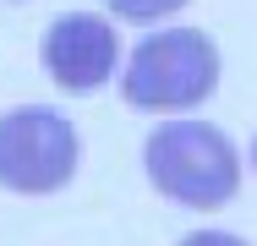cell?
Returning a JSON list of instances; mask_svg holds the SVG:
<instances>
[{
    "instance_id": "6da1fadb",
    "label": "cell",
    "mask_w": 257,
    "mask_h": 246,
    "mask_svg": "<svg viewBox=\"0 0 257 246\" xmlns=\"http://www.w3.org/2000/svg\"><path fill=\"white\" fill-rule=\"evenodd\" d=\"M143 164H148L154 192H164L181 208H197V213L224 208L241 186L235 143L208 120H164L143 148Z\"/></svg>"
},
{
    "instance_id": "7a4b0ae2",
    "label": "cell",
    "mask_w": 257,
    "mask_h": 246,
    "mask_svg": "<svg viewBox=\"0 0 257 246\" xmlns=\"http://www.w3.org/2000/svg\"><path fill=\"white\" fill-rule=\"evenodd\" d=\"M213 88H219V49L203 28L148 33L120 77V98L132 109H192Z\"/></svg>"
},
{
    "instance_id": "3957f363",
    "label": "cell",
    "mask_w": 257,
    "mask_h": 246,
    "mask_svg": "<svg viewBox=\"0 0 257 246\" xmlns=\"http://www.w3.org/2000/svg\"><path fill=\"white\" fill-rule=\"evenodd\" d=\"M77 159H82L77 126L60 109L22 104V109L0 115V186L6 192L22 197L60 192L77 175Z\"/></svg>"
},
{
    "instance_id": "277c9868",
    "label": "cell",
    "mask_w": 257,
    "mask_h": 246,
    "mask_svg": "<svg viewBox=\"0 0 257 246\" xmlns=\"http://www.w3.org/2000/svg\"><path fill=\"white\" fill-rule=\"evenodd\" d=\"M115 60H120V39H115L109 17H99V11H66L44 33V66H50L55 88L77 98L99 93L115 77Z\"/></svg>"
},
{
    "instance_id": "5b68a950",
    "label": "cell",
    "mask_w": 257,
    "mask_h": 246,
    "mask_svg": "<svg viewBox=\"0 0 257 246\" xmlns=\"http://www.w3.org/2000/svg\"><path fill=\"white\" fill-rule=\"evenodd\" d=\"M181 6L186 0H109V17H120V22H159V17H170Z\"/></svg>"
},
{
    "instance_id": "8992f818",
    "label": "cell",
    "mask_w": 257,
    "mask_h": 246,
    "mask_svg": "<svg viewBox=\"0 0 257 246\" xmlns=\"http://www.w3.org/2000/svg\"><path fill=\"white\" fill-rule=\"evenodd\" d=\"M181 246H246L241 235H224V230H197V235H186Z\"/></svg>"
},
{
    "instance_id": "52a82bcc",
    "label": "cell",
    "mask_w": 257,
    "mask_h": 246,
    "mask_svg": "<svg viewBox=\"0 0 257 246\" xmlns=\"http://www.w3.org/2000/svg\"><path fill=\"white\" fill-rule=\"evenodd\" d=\"M252 170H257V137H252Z\"/></svg>"
}]
</instances>
